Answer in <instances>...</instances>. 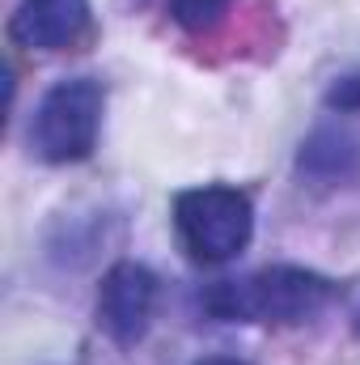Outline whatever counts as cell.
Returning a JSON list of instances; mask_svg holds the SVG:
<instances>
[{"label":"cell","mask_w":360,"mask_h":365,"mask_svg":"<svg viewBox=\"0 0 360 365\" xmlns=\"http://www.w3.org/2000/svg\"><path fill=\"white\" fill-rule=\"evenodd\" d=\"M356 331H360V310H356Z\"/></svg>","instance_id":"obj_9"},{"label":"cell","mask_w":360,"mask_h":365,"mask_svg":"<svg viewBox=\"0 0 360 365\" xmlns=\"http://www.w3.org/2000/svg\"><path fill=\"white\" fill-rule=\"evenodd\" d=\"M102 86L90 77L77 81H60L55 90H47V98L34 110L30 123V145L43 162H81L90 158L97 145V128H102Z\"/></svg>","instance_id":"obj_3"},{"label":"cell","mask_w":360,"mask_h":365,"mask_svg":"<svg viewBox=\"0 0 360 365\" xmlns=\"http://www.w3.org/2000/svg\"><path fill=\"white\" fill-rule=\"evenodd\" d=\"M203 310L225 323H305L331 302V280L309 268H263L242 280H221L203 297Z\"/></svg>","instance_id":"obj_1"},{"label":"cell","mask_w":360,"mask_h":365,"mask_svg":"<svg viewBox=\"0 0 360 365\" xmlns=\"http://www.w3.org/2000/svg\"><path fill=\"white\" fill-rule=\"evenodd\" d=\"M174 225L182 247L199 264H225L246 251L255 234V208L238 187H195L174 200Z\"/></svg>","instance_id":"obj_2"},{"label":"cell","mask_w":360,"mask_h":365,"mask_svg":"<svg viewBox=\"0 0 360 365\" xmlns=\"http://www.w3.org/2000/svg\"><path fill=\"white\" fill-rule=\"evenodd\" d=\"M199 365H246V361H238V357H208V361H199Z\"/></svg>","instance_id":"obj_8"},{"label":"cell","mask_w":360,"mask_h":365,"mask_svg":"<svg viewBox=\"0 0 360 365\" xmlns=\"http://www.w3.org/2000/svg\"><path fill=\"white\" fill-rule=\"evenodd\" d=\"M327 106L348 110V115H360V73H352V77H339V81L327 90Z\"/></svg>","instance_id":"obj_7"},{"label":"cell","mask_w":360,"mask_h":365,"mask_svg":"<svg viewBox=\"0 0 360 365\" xmlns=\"http://www.w3.org/2000/svg\"><path fill=\"white\" fill-rule=\"evenodd\" d=\"M90 26V0H17L9 34L30 51H60Z\"/></svg>","instance_id":"obj_5"},{"label":"cell","mask_w":360,"mask_h":365,"mask_svg":"<svg viewBox=\"0 0 360 365\" xmlns=\"http://www.w3.org/2000/svg\"><path fill=\"white\" fill-rule=\"evenodd\" d=\"M229 4L233 0H166L170 17L179 21L182 30H208V26H216Z\"/></svg>","instance_id":"obj_6"},{"label":"cell","mask_w":360,"mask_h":365,"mask_svg":"<svg viewBox=\"0 0 360 365\" xmlns=\"http://www.w3.org/2000/svg\"><path fill=\"white\" fill-rule=\"evenodd\" d=\"M157 306V276L140 264H115L97 293V323L115 344H136Z\"/></svg>","instance_id":"obj_4"}]
</instances>
